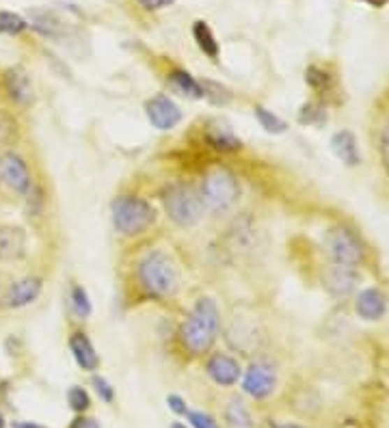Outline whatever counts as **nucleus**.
Segmentation results:
<instances>
[{
	"mask_svg": "<svg viewBox=\"0 0 389 428\" xmlns=\"http://www.w3.org/2000/svg\"><path fill=\"white\" fill-rule=\"evenodd\" d=\"M221 331V311L210 297H201L193 305L189 318L179 327V342L191 355H205Z\"/></svg>",
	"mask_w": 389,
	"mask_h": 428,
	"instance_id": "obj_1",
	"label": "nucleus"
},
{
	"mask_svg": "<svg viewBox=\"0 0 389 428\" xmlns=\"http://www.w3.org/2000/svg\"><path fill=\"white\" fill-rule=\"evenodd\" d=\"M136 283L149 299H171L179 290V270L173 258L160 249L145 253L136 264Z\"/></svg>",
	"mask_w": 389,
	"mask_h": 428,
	"instance_id": "obj_2",
	"label": "nucleus"
},
{
	"mask_svg": "<svg viewBox=\"0 0 389 428\" xmlns=\"http://www.w3.org/2000/svg\"><path fill=\"white\" fill-rule=\"evenodd\" d=\"M199 195L205 210H210L212 214H227L238 206L242 186L236 173L225 167H214L203 175Z\"/></svg>",
	"mask_w": 389,
	"mask_h": 428,
	"instance_id": "obj_3",
	"label": "nucleus"
},
{
	"mask_svg": "<svg viewBox=\"0 0 389 428\" xmlns=\"http://www.w3.org/2000/svg\"><path fill=\"white\" fill-rule=\"evenodd\" d=\"M110 221L117 234L134 238L145 234L156 223V208L139 195H119L110 204Z\"/></svg>",
	"mask_w": 389,
	"mask_h": 428,
	"instance_id": "obj_4",
	"label": "nucleus"
},
{
	"mask_svg": "<svg viewBox=\"0 0 389 428\" xmlns=\"http://www.w3.org/2000/svg\"><path fill=\"white\" fill-rule=\"evenodd\" d=\"M163 206L167 216L177 225V228H195V225L203 219V201L199 195V189H195L189 182H173L167 184L160 193Z\"/></svg>",
	"mask_w": 389,
	"mask_h": 428,
	"instance_id": "obj_5",
	"label": "nucleus"
},
{
	"mask_svg": "<svg viewBox=\"0 0 389 428\" xmlns=\"http://www.w3.org/2000/svg\"><path fill=\"white\" fill-rule=\"evenodd\" d=\"M325 251L331 264L359 268L365 260V246L361 238L348 228H331L325 236Z\"/></svg>",
	"mask_w": 389,
	"mask_h": 428,
	"instance_id": "obj_6",
	"label": "nucleus"
},
{
	"mask_svg": "<svg viewBox=\"0 0 389 428\" xmlns=\"http://www.w3.org/2000/svg\"><path fill=\"white\" fill-rule=\"evenodd\" d=\"M0 182H3L11 193L29 195L33 191V175L27 161L13 149H7L0 156Z\"/></svg>",
	"mask_w": 389,
	"mask_h": 428,
	"instance_id": "obj_7",
	"label": "nucleus"
},
{
	"mask_svg": "<svg viewBox=\"0 0 389 428\" xmlns=\"http://www.w3.org/2000/svg\"><path fill=\"white\" fill-rule=\"evenodd\" d=\"M274 388H277V372L274 368L266 362H256L251 364L249 370L244 372L242 378V390L256 400H264L268 398Z\"/></svg>",
	"mask_w": 389,
	"mask_h": 428,
	"instance_id": "obj_8",
	"label": "nucleus"
},
{
	"mask_svg": "<svg viewBox=\"0 0 389 428\" xmlns=\"http://www.w3.org/2000/svg\"><path fill=\"white\" fill-rule=\"evenodd\" d=\"M145 115H147V121L160 132L173 130L182 121L179 106L165 94H158L145 102Z\"/></svg>",
	"mask_w": 389,
	"mask_h": 428,
	"instance_id": "obj_9",
	"label": "nucleus"
},
{
	"mask_svg": "<svg viewBox=\"0 0 389 428\" xmlns=\"http://www.w3.org/2000/svg\"><path fill=\"white\" fill-rule=\"evenodd\" d=\"M43 290V279L37 275H29V277H22L17 281H13L7 292L0 299V305L7 307V309H22L31 303H35Z\"/></svg>",
	"mask_w": 389,
	"mask_h": 428,
	"instance_id": "obj_10",
	"label": "nucleus"
},
{
	"mask_svg": "<svg viewBox=\"0 0 389 428\" xmlns=\"http://www.w3.org/2000/svg\"><path fill=\"white\" fill-rule=\"evenodd\" d=\"M359 283V268L329 264L323 275V286L333 299H346L351 297Z\"/></svg>",
	"mask_w": 389,
	"mask_h": 428,
	"instance_id": "obj_11",
	"label": "nucleus"
},
{
	"mask_svg": "<svg viewBox=\"0 0 389 428\" xmlns=\"http://www.w3.org/2000/svg\"><path fill=\"white\" fill-rule=\"evenodd\" d=\"M5 91L9 100L17 106H31L35 102V89L29 74L22 67H9L3 76Z\"/></svg>",
	"mask_w": 389,
	"mask_h": 428,
	"instance_id": "obj_12",
	"label": "nucleus"
},
{
	"mask_svg": "<svg viewBox=\"0 0 389 428\" xmlns=\"http://www.w3.org/2000/svg\"><path fill=\"white\" fill-rule=\"evenodd\" d=\"M205 372H208V376L216 383V385H223V388H230L234 383H238L242 374L238 359H234L232 355H225V353H214L208 362H205Z\"/></svg>",
	"mask_w": 389,
	"mask_h": 428,
	"instance_id": "obj_13",
	"label": "nucleus"
},
{
	"mask_svg": "<svg viewBox=\"0 0 389 428\" xmlns=\"http://www.w3.org/2000/svg\"><path fill=\"white\" fill-rule=\"evenodd\" d=\"M387 309H389V299L379 288H365L355 299V311L363 320H370V323L381 320L385 318Z\"/></svg>",
	"mask_w": 389,
	"mask_h": 428,
	"instance_id": "obj_14",
	"label": "nucleus"
},
{
	"mask_svg": "<svg viewBox=\"0 0 389 428\" xmlns=\"http://www.w3.org/2000/svg\"><path fill=\"white\" fill-rule=\"evenodd\" d=\"M27 232L17 225H0V262H17L27 256Z\"/></svg>",
	"mask_w": 389,
	"mask_h": 428,
	"instance_id": "obj_15",
	"label": "nucleus"
},
{
	"mask_svg": "<svg viewBox=\"0 0 389 428\" xmlns=\"http://www.w3.org/2000/svg\"><path fill=\"white\" fill-rule=\"evenodd\" d=\"M70 350L76 359V364L87 370V372H94L100 366V357L96 353L94 342L89 340V335L85 331H74L70 335Z\"/></svg>",
	"mask_w": 389,
	"mask_h": 428,
	"instance_id": "obj_16",
	"label": "nucleus"
},
{
	"mask_svg": "<svg viewBox=\"0 0 389 428\" xmlns=\"http://www.w3.org/2000/svg\"><path fill=\"white\" fill-rule=\"evenodd\" d=\"M205 141L208 145L221 154H234V152H240L242 149V141L234 134V130L225 124H216V126H210L208 132H205Z\"/></svg>",
	"mask_w": 389,
	"mask_h": 428,
	"instance_id": "obj_17",
	"label": "nucleus"
},
{
	"mask_svg": "<svg viewBox=\"0 0 389 428\" xmlns=\"http://www.w3.org/2000/svg\"><path fill=\"white\" fill-rule=\"evenodd\" d=\"M331 147H333L337 158L344 165L357 167L361 163V156H359V149H357V139H355L353 132H348V130L335 132L333 139H331Z\"/></svg>",
	"mask_w": 389,
	"mask_h": 428,
	"instance_id": "obj_18",
	"label": "nucleus"
},
{
	"mask_svg": "<svg viewBox=\"0 0 389 428\" xmlns=\"http://www.w3.org/2000/svg\"><path fill=\"white\" fill-rule=\"evenodd\" d=\"M227 342H230L234 348L242 350V353L254 350L256 342H258L256 327L254 325H244V323H234L232 329L227 331Z\"/></svg>",
	"mask_w": 389,
	"mask_h": 428,
	"instance_id": "obj_19",
	"label": "nucleus"
},
{
	"mask_svg": "<svg viewBox=\"0 0 389 428\" xmlns=\"http://www.w3.org/2000/svg\"><path fill=\"white\" fill-rule=\"evenodd\" d=\"M31 22H33V29L37 33H41L43 37H50V39H59L63 35V22L52 13V11H33L31 13Z\"/></svg>",
	"mask_w": 389,
	"mask_h": 428,
	"instance_id": "obj_20",
	"label": "nucleus"
},
{
	"mask_svg": "<svg viewBox=\"0 0 389 428\" xmlns=\"http://www.w3.org/2000/svg\"><path fill=\"white\" fill-rule=\"evenodd\" d=\"M169 82L177 89L182 96H186L191 100H201L203 98V89H201V82L195 80L189 72L184 70H173L169 74Z\"/></svg>",
	"mask_w": 389,
	"mask_h": 428,
	"instance_id": "obj_21",
	"label": "nucleus"
},
{
	"mask_svg": "<svg viewBox=\"0 0 389 428\" xmlns=\"http://www.w3.org/2000/svg\"><path fill=\"white\" fill-rule=\"evenodd\" d=\"M193 37L197 41V46L203 54H208L210 59H216L219 57V41L214 37V33L210 31V27L205 24V22H195L193 24Z\"/></svg>",
	"mask_w": 389,
	"mask_h": 428,
	"instance_id": "obj_22",
	"label": "nucleus"
},
{
	"mask_svg": "<svg viewBox=\"0 0 389 428\" xmlns=\"http://www.w3.org/2000/svg\"><path fill=\"white\" fill-rule=\"evenodd\" d=\"M230 238H232V244L240 246V249H251L256 242V225L251 219H240L234 223V228L230 230Z\"/></svg>",
	"mask_w": 389,
	"mask_h": 428,
	"instance_id": "obj_23",
	"label": "nucleus"
},
{
	"mask_svg": "<svg viewBox=\"0 0 389 428\" xmlns=\"http://www.w3.org/2000/svg\"><path fill=\"white\" fill-rule=\"evenodd\" d=\"M20 139V124L9 110L0 108V147H13Z\"/></svg>",
	"mask_w": 389,
	"mask_h": 428,
	"instance_id": "obj_24",
	"label": "nucleus"
},
{
	"mask_svg": "<svg viewBox=\"0 0 389 428\" xmlns=\"http://www.w3.org/2000/svg\"><path fill=\"white\" fill-rule=\"evenodd\" d=\"M225 418L230 422L232 428H254V422H251V413L247 409V404L240 398H232L230 404L225 409Z\"/></svg>",
	"mask_w": 389,
	"mask_h": 428,
	"instance_id": "obj_25",
	"label": "nucleus"
},
{
	"mask_svg": "<svg viewBox=\"0 0 389 428\" xmlns=\"http://www.w3.org/2000/svg\"><path fill=\"white\" fill-rule=\"evenodd\" d=\"M254 115H256V119L260 121V126H262L268 134H281V132H286V128H288V124H286L279 115H274L272 110H268V108H264V106H256V108H254Z\"/></svg>",
	"mask_w": 389,
	"mask_h": 428,
	"instance_id": "obj_26",
	"label": "nucleus"
},
{
	"mask_svg": "<svg viewBox=\"0 0 389 428\" xmlns=\"http://www.w3.org/2000/svg\"><path fill=\"white\" fill-rule=\"evenodd\" d=\"M201 89H203V98L212 102L214 106H227L232 102V94L230 89H225L223 84L219 82H212V80H203L201 82Z\"/></svg>",
	"mask_w": 389,
	"mask_h": 428,
	"instance_id": "obj_27",
	"label": "nucleus"
},
{
	"mask_svg": "<svg viewBox=\"0 0 389 428\" xmlns=\"http://www.w3.org/2000/svg\"><path fill=\"white\" fill-rule=\"evenodd\" d=\"M70 301H72V309L74 313L85 320L91 316V311H94V307H91V299H89V292L82 288V286H74L72 288V295H70Z\"/></svg>",
	"mask_w": 389,
	"mask_h": 428,
	"instance_id": "obj_28",
	"label": "nucleus"
},
{
	"mask_svg": "<svg viewBox=\"0 0 389 428\" xmlns=\"http://www.w3.org/2000/svg\"><path fill=\"white\" fill-rule=\"evenodd\" d=\"M29 29L27 20L17 15V13H11V11H0V33L5 35H20Z\"/></svg>",
	"mask_w": 389,
	"mask_h": 428,
	"instance_id": "obj_29",
	"label": "nucleus"
},
{
	"mask_svg": "<svg viewBox=\"0 0 389 428\" xmlns=\"http://www.w3.org/2000/svg\"><path fill=\"white\" fill-rule=\"evenodd\" d=\"M299 121L303 126H320L323 121H327V112L325 108L316 104V102H309V104H303L301 110H299Z\"/></svg>",
	"mask_w": 389,
	"mask_h": 428,
	"instance_id": "obj_30",
	"label": "nucleus"
},
{
	"mask_svg": "<svg viewBox=\"0 0 389 428\" xmlns=\"http://www.w3.org/2000/svg\"><path fill=\"white\" fill-rule=\"evenodd\" d=\"M67 402H70V407L74 409V411H78V413H82V411H87L89 407H91V398H89V394L82 390V388H70V392H67Z\"/></svg>",
	"mask_w": 389,
	"mask_h": 428,
	"instance_id": "obj_31",
	"label": "nucleus"
},
{
	"mask_svg": "<svg viewBox=\"0 0 389 428\" xmlns=\"http://www.w3.org/2000/svg\"><path fill=\"white\" fill-rule=\"evenodd\" d=\"M379 152H381L383 167H385L387 173H389V117H387V121L383 124L381 134H379Z\"/></svg>",
	"mask_w": 389,
	"mask_h": 428,
	"instance_id": "obj_32",
	"label": "nucleus"
},
{
	"mask_svg": "<svg viewBox=\"0 0 389 428\" xmlns=\"http://www.w3.org/2000/svg\"><path fill=\"white\" fill-rule=\"evenodd\" d=\"M305 80L314 89H325L329 84V74L323 72V70H318V67H309V70L305 72Z\"/></svg>",
	"mask_w": 389,
	"mask_h": 428,
	"instance_id": "obj_33",
	"label": "nucleus"
},
{
	"mask_svg": "<svg viewBox=\"0 0 389 428\" xmlns=\"http://www.w3.org/2000/svg\"><path fill=\"white\" fill-rule=\"evenodd\" d=\"M189 420L195 428H221L216 424V420L208 413H203V411H191L189 413Z\"/></svg>",
	"mask_w": 389,
	"mask_h": 428,
	"instance_id": "obj_34",
	"label": "nucleus"
},
{
	"mask_svg": "<svg viewBox=\"0 0 389 428\" xmlns=\"http://www.w3.org/2000/svg\"><path fill=\"white\" fill-rule=\"evenodd\" d=\"M94 388H96L98 396H100L104 402H112V398H115V392H112L110 383H108L104 376H94Z\"/></svg>",
	"mask_w": 389,
	"mask_h": 428,
	"instance_id": "obj_35",
	"label": "nucleus"
},
{
	"mask_svg": "<svg viewBox=\"0 0 389 428\" xmlns=\"http://www.w3.org/2000/svg\"><path fill=\"white\" fill-rule=\"evenodd\" d=\"M167 404L169 407L175 411V413H179V415H184V413H189V409H186V402L182 400L179 396H175V394H171L169 398H167Z\"/></svg>",
	"mask_w": 389,
	"mask_h": 428,
	"instance_id": "obj_36",
	"label": "nucleus"
},
{
	"mask_svg": "<svg viewBox=\"0 0 389 428\" xmlns=\"http://www.w3.org/2000/svg\"><path fill=\"white\" fill-rule=\"evenodd\" d=\"M143 9H149V11H156V9H165L169 5H173V0H139Z\"/></svg>",
	"mask_w": 389,
	"mask_h": 428,
	"instance_id": "obj_37",
	"label": "nucleus"
},
{
	"mask_svg": "<svg viewBox=\"0 0 389 428\" xmlns=\"http://www.w3.org/2000/svg\"><path fill=\"white\" fill-rule=\"evenodd\" d=\"M72 428H100V424L94 418H76L72 422Z\"/></svg>",
	"mask_w": 389,
	"mask_h": 428,
	"instance_id": "obj_38",
	"label": "nucleus"
},
{
	"mask_svg": "<svg viewBox=\"0 0 389 428\" xmlns=\"http://www.w3.org/2000/svg\"><path fill=\"white\" fill-rule=\"evenodd\" d=\"M15 428H45V426L35 424V422H20V424H15Z\"/></svg>",
	"mask_w": 389,
	"mask_h": 428,
	"instance_id": "obj_39",
	"label": "nucleus"
},
{
	"mask_svg": "<svg viewBox=\"0 0 389 428\" xmlns=\"http://www.w3.org/2000/svg\"><path fill=\"white\" fill-rule=\"evenodd\" d=\"M272 428H303V426H296V424H274Z\"/></svg>",
	"mask_w": 389,
	"mask_h": 428,
	"instance_id": "obj_40",
	"label": "nucleus"
},
{
	"mask_svg": "<svg viewBox=\"0 0 389 428\" xmlns=\"http://www.w3.org/2000/svg\"><path fill=\"white\" fill-rule=\"evenodd\" d=\"M171 428H186V426H184V424H177V422H175V424H171Z\"/></svg>",
	"mask_w": 389,
	"mask_h": 428,
	"instance_id": "obj_41",
	"label": "nucleus"
},
{
	"mask_svg": "<svg viewBox=\"0 0 389 428\" xmlns=\"http://www.w3.org/2000/svg\"><path fill=\"white\" fill-rule=\"evenodd\" d=\"M0 428H5V418L3 415H0Z\"/></svg>",
	"mask_w": 389,
	"mask_h": 428,
	"instance_id": "obj_42",
	"label": "nucleus"
}]
</instances>
